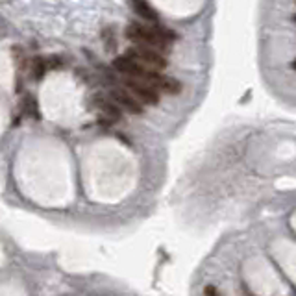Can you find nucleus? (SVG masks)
<instances>
[{
    "label": "nucleus",
    "instance_id": "obj_3",
    "mask_svg": "<svg viewBox=\"0 0 296 296\" xmlns=\"http://www.w3.org/2000/svg\"><path fill=\"white\" fill-rule=\"evenodd\" d=\"M124 87L132 93L133 97L137 98L139 102L148 104V106H156L159 102V93L158 89H154L152 85L141 82V80H133V78H126L124 80Z\"/></svg>",
    "mask_w": 296,
    "mask_h": 296
},
{
    "label": "nucleus",
    "instance_id": "obj_8",
    "mask_svg": "<svg viewBox=\"0 0 296 296\" xmlns=\"http://www.w3.org/2000/svg\"><path fill=\"white\" fill-rule=\"evenodd\" d=\"M205 296H219V294H217V289H215V287L213 285H208V287H205Z\"/></svg>",
    "mask_w": 296,
    "mask_h": 296
},
{
    "label": "nucleus",
    "instance_id": "obj_4",
    "mask_svg": "<svg viewBox=\"0 0 296 296\" xmlns=\"http://www.w3.org/2000/svg\"><path fill=\"white\" fill-rule=\"evenodd\" d=\"M109 98H111L119 107L126 109L128 113H133V115H141V113H143V106H141V102H139L137 98L133 97L128 89H111Z\"/></svg>",
    "mask_w": 296,
    "mask_h": 296
},
{
    "label": "nucleus",
    "instance_id": "obj_9",
    "mask_svg": "<svg viewBox=\"0 0 296 296\" xmlns=\"http://www.w3.org/2000/svg\"><path fill=\"white\" fill-rule=\"evenodd\" d=\"M292 69H296V62H292Z\"/></svg>",
    "mask_w": 296,
    "mask_h": 296
},
{
    "label": "nucleus",
    "instance_id": "obj_2",
    "mask_svg": "<svg viewBox=\"0 0 296 296\" xmlns=\"http://www.w3.org/2000/svg\"><path fill=\"white\" fill-rule=\"evenodd\" d=\"M126 56H130L132 60H135V62L141 63V65L148 67V69H152V71H161V69L167 67V60H165L158 50L148 48V46H141V45L132 46V48L126 52Z\"/></svg>",
    "mask_w": 296,
    "mask_h": 296
},
{
    "label": "nucleus",
    "instance_id": "obj_7",
    "mask_svg": "<svg viewBox=\"0 0 296 296\" xmlns=\"http://www.w3.org/2000/svg\"><path fill=\"white\" fill-rule=\"evenodd\" d=\"M46 69H48V62L46 60H43V57H34V62H32V72H34L36 80H41L45 76Z\"/></svg>",
    "mask_w": 296,
    "mask_h": 296
},
{
    "label": "nucleus",
    "instance_id": "obj_5",
    "mask_svg": "<svg viewBox=\"0 0 296 296\" xmlns=\"http://www.w3.org/2000/svg\"><path fill=\"white\" fill-rule=\"evenodd\" d=\"M95 104H97L98 111L102 113L107 121H121V107L113 100H106V98H95Z\"/></svg>",
    "mask_w": 296,
    "mask_h": 296
},
{
    "label": "nucleus",
    "instance_id": "obj_1",
    "mask_svg": "<svg viewBox=\"0 0 296 296\" xmlns=\"http://www.w3.org/2000/svg\"><path fill=\"white\" fill-rule=\"evenodd\" d=\"M126 36L133 43L154 48V50H167L170 39H174V34H170L167 28H150L143 24H130Z\"/></svg>",
    "mask_w": 296,
    "mask_h": 296
},
{
    "label": "nucleus",
    "instance_id": "obj_6",
    "mask_svg": "<svg viewBox=\"0 0 296 296\" xmlns=\"http://www.w3.org/2000/svg\"><path fill=\"white\" fill-rule=\"evenodd\" d=\"M132 4H133V8H135V11H137L139 15L144 17V19H148V21H156V19H158V13H156V11H154L152 8L144 2V0H133Z\"/></svg>",
    "mask_w": 296,
    "mask_h": 296
},
{
    "label": "nucleus",
    "instance_id": "obj_10",
    "mask_svg": "<svg viewBox=\"0 0 296 296\" xmlns=\"http://www.w3.org/2000/svg\"><path fill=\"white\" fill-rule=\"evenodd\" d=\"M292 19H294V22H296V15H294V17H292Z\"/></svg>",
    "mask_w": 296,
    "mask_h": 296
}]
</instances>
